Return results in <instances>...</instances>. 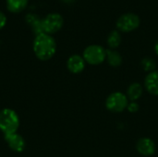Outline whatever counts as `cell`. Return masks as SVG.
<instances>
[{
  "instance_id": "cell-6",
  "label": "cell",
  "mask_w": 158,
  "mask_h": 157,
  "mask_svg": "<svg viewBox=\"0 0 158 157\" xmlns=\"http://www.w3.org/2000/svg\"><path fill=\"white\" fill-rule=\"evenodd\" d=\"M42 22L44 31L51 35L61 30L64 24V19L58 13H50L42 19Z\"/></svg>"
},
{
  "instance_id": "cell-11",
  "label": "cell",
  "mask_w": 158,
  "mask_h": 157,
  "mask_svg": "<svg viewBox=\"0 0 158 157\" xmlns=\"http://www.w3.org/2000/svg\"><path fill=\"white\" fill-rule=\"evenodd\" d=\"M25 19H26L27 23L31 26V29H32L35 36L44 32V28H43L42 19L38 16H36L34 14H27Z\"/></svg>"
},
{
  "instance_id": "cell-16",
  "label": "cell",
  "mask_w": 158,
  "mask_h": 157,
  "mask_svg": "<svg viewBox=\"0 0 158 157\" xmlns=\"http://www.w3.org/2000/svg\"><path fill=\"white\" fill-rule=\"evenodd\" d=\"M142 68H143V70L148 71V72H153L155 71L156 68V63L154 59L150 58V57H145L142 60L141 62Z\"/></svg>"
},
{
  "instance_id": "cell-13",
  "label": "cell",
  "mask_w": 158,
  "mask_h": 157,
  "mask_svg": "<svg viewBox=\"0 0 158 157\" xmlns=\"http://www.w3.org/2000/svg\"><path fill=\"white\" fill-rule=\"evenodd\" d=\"M28 5V0H6V8L11 13L23 11Z\"/></svg>"
},
{
  "instance_id": "cell-2",
  "label": "cell",
  "mask_w": 158,
  "mask_h": 157,
  "mask_svg": "<svg viewBox=\"0 0 158 157\" xmlns=\"http://www.w3.org/2000/svg\"><path fill=\"white\" fill-rule=\"evenodd\" d=\"M19 118L17 112L11 108H4L0 111V130L4 135L16 133L19 127Z\"/></svg>"
},
{
  "instance_id": "cell-5",
  "label": "cell",
  "mask_w": 158,
  "mask_h": 157,
  "mask_svg": "<svg viewBox=\"0 0 158 157\" xmlns=\"http://www.w3.org/2000/svg\"><path fill=\"white\" fill-rule=\"evenodd\" d=\"M140 18L134 13H125L121 15L116 23L117 29L122 32H130L140 26Z\"/></svg>"
},
{
  "instance_id": "cell-1",
  "label": "cell",
  "mask_w": 158,
  "mask_h": 157,
  "mask_svg": "<svg viewBox=\"0 0 158 157\" xmlns=\"http://www.w3.org/2000/svg\"><path fill=\"white\" fill-rule=\"evenodd\" d=\"M32 49L35 56L39 60L47 61L55 56L56 52V43L52 35L43 32L35 36Z\"/></svg>"
},
{
  "instance_id": "cell-3",
  "label": "cell",
  "mask_w": 158,
  "mask_h": 157,
  "mask_svg": "<svg viewBox=\"0 0 158 157\" xmlns=\"http://www.w3.org/2000/svg\"><path fill=\"white\" fill-rule=\"evenodd\" d=\"M85 60L90 65H99L102 64L106 58V50L97 44H93L87 46L83 51V56Z\"/></svg>"
},
{
  "instance_id": "cell-4",
  "label": "cell",
  "mask_w": 158,
  "mask_h": 157,
  "mask_svg": "<svg viewBox=\"0 0 158 157\" xmlns=\"http://www.w3.org/2000/svg\"><path fill=\"white\" fill-rule=\"evenodd\" d=\"M129 105V99L127 95L122 93L116 92L111 93L106 101V108L114 113H120L123 112Z\"/></svg>"
},
{
  "instance_id": "cell-9",
  "label": "cell",
  "mask_w": 158,
  "mask_h": 157,
  "mask_svg": "<svg viewBox=\"0 0 158 157\" xmlns=\"http://www.w3.org/2000/svg\"><path fill=\"white\" fill-rule=\"evenodd\" d=\"M67 68L71 73H81L85 68V60L82 56L79 55H73L69 56V58L68 59Z\"/></svg>"
},
{
  "instance_id": "cell-17",
  "label": "cell",
  "mask_w": 158,
  "mask_h": 157,
  "mask_svg": "<svg viewBox=\"0 0 158 157\" xmlns=\"http://www.w3.org/2000/svg\"><path fill=\"white\" fill-rule=\"evenodd\" d=\"M128 110L131 112V113H135L139 110V105L136 103V102H131L128 105Z\"/></svg>"
},
{
  "instance_id": "cell-10",
  "label": "cell",
  "mask_w": 158,
  "mask_h": 157,
  "mask_svg": "<svg viewBox=\"0 0 158 157\" xmlns=\"http://www.w3.org/2000/svg\"><path fill=\"white\" fill-rule=\"evenodd\" d=\"M144 86L147 92L153 95H158V71L150 72L145 80Z\"/></svg>"
},
{
  "instance_id": "cell-20",
  "label": "cell",
  "mask_w": 158,
  "mask_h": 157,
  "mask_svg": "<svg viewBox=\"0 0 158 157\" xmlns=\"http://www.w3.org/2000/svg\"><path fill=\"white\" fill-rule=\"evenodd\" d=\"M64 2H66V3H71L73 0H63Z\"/></svg>"
},
{
  "instance_id": "cell-7",
  "label": "cell",
  "mask_w": 158,
  "mask_h": 157,
  "mask_svg": "<svg viewBox=\"0 0 158 157\" xmlns=\"http://www.w3.org/2000/svg\"><path fill=\"white\" fill-rule=\"evenodd\" d=\"M4 140L8 145V147L15 153H21L26 147V143L24 138L19 133H12L4 135Z\"/></svg>"
},
{
  "instance_id": "cell-15",
  "label": "cell",
  "mask_w": 158,
  "mask_h": 157,
  "mask_svg": "<svg viewBox=\"0 0 158 157\" xmlns=\"http://www.w3.org/2000/svg\"><path fill=\"white\" fill-rule=\"evenodd\" d=\"M121 43V35L118 31H112L107 37V44L111 49L118 48Z\"/></svg>"
},
{
  "instance_id": "cell-8",
  "label": "cell",
  "mask_w": 158,
  "mask_h": 157,
  "mask_svg": "<svg viewBox=\"0 0 158 157\" xmlns=\"http://www.w3.org/2000/svg\"><path fill=\"white\" fill-rule=\"evenodd\" d=\"M137 151L143 156H151L156 153V144L149 138H142L137 142Z\"/></svg>"
},
{
  "instance_id": "cell-18",
  "label": "cell",
  "mask_w": 158,
  "mask_h": 157,
  "mask_svg": "<svg viewBox=\"0 0 158 157\" xmlns=\"http://www.w3.org/2000/svg\"><path fill=\"white\" fill-rule=\"evenodd\" d=\"M6 24V16L0 11V30H2Z\"/></svg>"
},
{
  "instance_id": "cell-19",
  "label": "cell",
  "mask_w": 158,
  "mask_h": 157,
  "mask_svg": "<svg viewBox=\"0 0 158 157\" xmlns=\"http://www.w3.org/2000/svg\"><path fill=\"white\" fill-rule=\"evenodd\" d=\"M155 51H156V55H157V56H158V41H157V42H156V45H155Z\"/></svg>"
},
{
  "instance_id": "cell-12",
  "label": "cell",
  "mask_w": 158,
  "mask_h": 157,
  "mask_svg": "<svg viewBox=\"0 0 158 157\" xmlns=\"http://www.w3.org/2000/svg\"><path fill=\"white\" fill-rule=\"evenodd\" d=\"M143 86L138 82H134L129 86L127 90V97L131 102H136L143 95Z\"/></svg>"
},
{
  "instance_id": "cell-14",
  "label": "cell",
  "mask_w": 158,
  "mask_h": 157,
  "mask_svg": "<svg viewBox=\"0 0 158 157\" xmlns=\"http://www.w3.org/2000/svg\"><path fill=\"white\" fill-rule=\"evenodd\" d=\"M106 58L108 64L113 68H118L122 64V56L121 55L115 50L107 49L106 50Z\"/></svg>"
}]
</instances>
